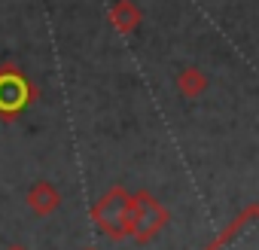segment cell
Masks as SVG:
<instances>
[{
	"mask_svg": "<svg viewBox=\"0 0 259 250\" xmlns=\"http://www.w3.org/2000/svg\"><path fill=\"white\" fill-rule=\"evenodd\" d=\"M168 223V211L150 195V192H138L128 195V211H125V235H132L135 241H150L162 232V226Z\"/></svg>",
	"mask_w": 259,
	"mask_h": 250,
	"instance_id": "cell-1",
	"label": "cell"
},
{
	"mask_svg": "<svg viewBox=\"0 0 259 250\" xmlns=\"http://www.w3.org/2000/svg\"><path fill=\"white\" fill-rule=\"evenodd\" d=\"M128 189L113 186L98 204H95V223L107 232V238H125V211H128Z\"/></svg>",
	"mask_w": 259,
	"mask_h": 250,
	"instance_id": "cell-2",
	"label": "cell"
},
{
	"mask_svg": "<svg viewBox=\"0 0 259 250\" xmlns=\"http://www.w3.org/2000/svg\"><path fill=\"white\" fill-rule=\"evenodd\" d=\"M28 101H31L28 79L19 70L4 67V70H0V113H4V116H16Z\"/></svg>",
	"mask_w": 259,
	"mask_h": 250,
	"instance_id": "cell-3",
	"label": "cell"
},
{
	"mask_svg": "<svg viewBox=\"0 0 259 250\" xmlns=\"http://www.w3.org/2000/svg\"><path fill=\"white\" fill-rule=\"evenodd\" d=\"M58 204H61V195H58V189H55L52 183L43 180V183H34V186H31V192H28V207H31L37 217L55 214Z\"/></svg>",
	"mask_w": 259,
	"mask_h": 250,
	"instance_id": "cell-4",
	"label": "cell"
},
{
	"mask_svg": "<svg viewBox=\"0 0 259 250\" xmlns=\"http://www.w3.org/2000/svg\"><path fill=\"white\" fill-rule=\"evenodd\" d=\"M110 19L122 34H132L141 25V10L132 4V0H119V4H113V10H110Z\"/></svg>",
	"mask_w": 259,
	"mask_h": 250,
	"instance_id": "cell-5",
	"label": "cell"
},
{
	"mask_svg": "<svg viewBox=\"0 0 259 250\" xmlns=\"http://www.w3.org/2000/svg\"><path fill=\"white\" fill-rule=\"evenodd\" d=\"M177 89H180L186 98H198V95L207 89V76H204L198 67H186V70H180V76H177Z\"/></svg>",
	"mask_w": 259,
	"mask_h": 250,
	"instance_id": "cell-6",
	"label": "cell"
},
{
	"mask_svg": "<svg viewBox=\"0 0 259 250\" xmlns=\"http://www.w3.org/2000/svg\"><path fill=\"white\" fill-rule=\"evenodd\" d=\"M7 250H25V247H22V244H13V247H7Z\"/></svg>",
	"mask_w": 259,
	"mask_h": 250,
	"instance_id": "cell-7",
	"label": "cell"
}]
</instances>
